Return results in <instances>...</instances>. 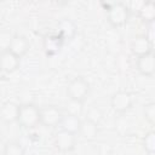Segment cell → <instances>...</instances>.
Wrapping results in <instances>:
<instances>
[{"mask_svg":"<svg viewBox=\"0 0 155 155\" xmlns=\"http://www.w3.org/2000/svg\"><path fill=\"white\" fill-rule=\"evenodd\" d=\"M17 122L24 128H34L40 124V109L31 103L19 105Z\"/></svg>","mask_w":155,"mask_h":155,"instance_id":"cell-1","label":"cell"},{"mask_svg":"<svg viewBox=\"0 0 155 155\" xmlns=\"http://www.w3.org/2000/svg\"><path fill=\"white\" fill-rule=\"evenodd\" d=\"M130 18V10L122 2H115L107 8V21L111 27H124Z\"/></svg>","mask_w":155,"mask_h":155,"instance_id":"cell-2","label":"cell"},{"mask_svg":"<svg viewBox=\"0 0 155 155\" xmlns=\"http://www.w3.org/2000/svg\"><path fill=\"white\" fill-rule=\"evenodd\" d=\"M90 93V84L82 76H76L69 81L67 86L68 98L71 101H78L84 103Z\"/></svg>","mask_w":155,"mask_h":155,"instance_id":"cell-3","label":"cell"},{"mask_svg":"<svg viewBox=\"0 0 155 155\" xmlns=\"http://www.w3.org/2000/svg\"><path fill=\"white\" fill-rule=\"evenodd\" d=\"M63 117L62 110L56 105H46L40 109V124L45 127H58Z\"/></svg>","mask_w":155,"mask_h":155,"instance_id":"cell-4","label":"cell"},{"mask_svg":"<svg viewBox=\"0 0 155 155\" xmlns=\"http://www.w3.org/2000/svg\"><path fill=\"white\" fill-rule=\"evenodd\" d=\"M110 105L116 113H126L133 105L132 94L127 91H117L110 99Z\"/></svg>","mask_w":155,"mask_h":155,"instance_id":"cell-5","label":"cell"},{"mask_svg":"<svg viewBox=\"0 0 155 155\" xmlns=\"http://www.w3.org/2000/svg\"><path fill=\"white\" fill-rule=\"evenodd\" d=\"M54 147L62 151V153H69L75 148L76 144V137L73 133H69L67 131L59 130L54 134Z\"/></svg>","mask_w":155,"mask_h":155,"instance_id":"cell-6","label":"cell"},{"mask_svg":"<svg viewBox=\"0 0 155 155\" xmlns=\"http://www.w3.org/2000/svg\"><path fill=\"white\" fill-rule=\"evenodd\" d=\"M131 51L137 57L151 53L153 52V42L147 38L145 34L137 35L131 41Z\"/></svg>","mask_w":155,"mask_h":155,"instance_id":"cell-7","label":"cell"},{"mask_svg":"<svg viewBox=\"0 0 155 155\" xmlns=\"http://www.w3.org/2000/svg\"><path fill=\"white\" fill-rule=\"evenodd\" d=\"M6 50H8L10 52H12L18 58H22L28 52V50H29V42H28V40H27L25 36L19 35V34H16V35H13L10 39Z\"/></svg>","mask_w":155,"mask_h":155,"instance_id":"cell-8","label":"cell"},{"mask_svg":"<svg viewBox=\"0 0 155 155\" xmlns=\"http://www.w3.org/2000/svg\"><path fill=\"white\" fill-rule=\"evenodd\" d=\"M21 58L15 56L8 50H5L0 53V70L6 74H12L19 68Z\"/></svg>","mask_w":155,"mask_h":155,"instance_id":"cell-9","label":"cell"},{"mask_svg":"<svg viewBox=\"0 0 155 155\" xmlns=\"http://www.w3.org/2000/svg\"><path fill=\"white\" fill-rule=\"evenodd\" d=\"M137 70L144 75V76H153L155 73V57L154 53H148L140 57H137V63H136Z\"/></svg>","mask_w":155,"mask_h":155,"instance_id":"cell-10","label":"cell"},{"mask_svg":"<svg viewBox=\"0 0 155 155\" xmlns=\"http://www.w3.org/2000/svg\"><path fill=\"white\" fill-rule=\"evenodd\" d=\"M19 105L13 102H5L0 107V120L6 124L16 122L18 119Z\"/></svg>","mask_w":155,"mask_h":155,"instance_id":"cell-11","label":"cell"},{"mask_svg":"<svg viewBox=\"0 0 155 155\" xmlns=\"http://www.w3.org/2000/svg\"><path fill=\"white\" fill-rule=\"evenodd\" d=\"M80 126H81V120L79 116L70 115V114H63L62 121L59 124L61 130L67 131V132L76 136L80 131Z\"/></svg>","mask_w":155,"mask_h":155,"instance_id":"cell-12","label":"cell"},{"mask_svg":"<svg viewBox=\"0 0 155 155\" xmlns=\"http://www.w3.org/2000/svg\"><path fill=\"white\" fill-rule=\"evenodd\" d=\"M42 46L47 56H54L61 51L63 46V40L59 35H47L44 39Z\"/></svg>","mask_w":155,"mask_h":155,"instance_id":"cell-13","label":"cell"},{"mask_svg":"<svg viewBox=\"0 0 155 155\" xmlns=\"http://www.w3.org/2000/svg\"><path fill=\"white\" fill-rule=\"evenodd\" d=\"M98 125L92 122V121H88V120H84L81 121V126H80V131H79V134L87 142H93L97 139V136H98Z\"/></svg>","mask_w":155,"mask_h":155,"instance_id":"cell-14","label":"cell"},{"mask_svg":"<svg viewBox=\"0 0 155 155\" xmlns=\"http://www.w3.org/2000/svg\"><path fill=\"white\" fill-rule=\"evenodd\" d=\"M58 29H59V36L63 41L65 40H71L75 34H76V27L75 24L70 21V19H63L59 22L58 24Z\"/></svg>","mask_w":155,"mask_h":155,"instance_id":"cell-15","label":"cell"},{"mask_svg":"<svg viewBox=\"0 0 155 155\" xmlns=\"http://www.w3.org/2000/svg\"><path fill=\"white\" fill-rule=\"evenodd\" d=\"M139 17L145 23H153L155 19V4L151 1L143 2L139 8Z\"/></svg>","mask_w":155,"mask_h":155,"instance_id":"cell-16","label":"cell"},{"mask_svg":"<svg viewBox=\"0 0 155 155\" xmlns=\"http://www.w3.org/2000/svg\"><path fill=\"white\" fill-rule=\"evenodd\" d=\"M2 155H25V151H24V148L21 143L15 142V140H10L5 144Z\"/></svg>","mask_w":155,"mask_h":155,"instance_id":"cell-17","label":"cell"},{"mask_svg":"<svg viewBox=\"0 0 155 155\" xmlns=\"http://www.w3.org/2000/svg\"><path fill=\"white\" fill-rule=\"evenodd\" d=\"M142 145L148 154H150V155L154 154V151H155V132L154 131H149L144 134V137L142 139Z\"/></svg>","mask_w":155,"mask_h":155,"instance_id":"cell-18","label":"cell"},{"mask_svg":"<svg viewBox=\"0 0 155 155\" xmlns=\"http://www.w3.org/2000/svg\"><path fill=\"white\" fill-rule=\"evenodd\" d=\"M85 119L98 125L101 122V120L103 119V111H102V109L98 105H91L87 109V113H86V117Z\"/></svg>","mask_w":155,"mask_h":155,"instance_id":"cell-19","label":"cell"},{"mask_svg":"<svg viewBox=\"0 0 155 155\" xmlns=\"http://www.w3.org/2000/svg\"><path fill=\"white\" fill-rule=\"evenodd\" d=\"M81 113H82V103H81V102L71 101V99H69V101L67 102V105H65V114L80 116Z\"/></svg>","mask_w":155,"mask_h":155,"instance_id":"cell-20","label":"cell"},{"mask_svg":"<svg viewBox=\"0 0 155 155\" xmlns=\"http://www.w3.org/2000/svg\"><path fill=\"white\" fill-rule=\"evenodd\" d=\"M143 114H144V117L145 120L154 125L155 124V103L154 102H150V103H147L143 108Z\"/></svg>","mask_w":155,"mask_h":155,"instance_id":"cell-21","label":"cell"}]
</instances>
